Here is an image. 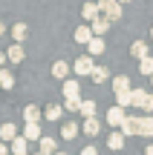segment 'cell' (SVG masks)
I'll return each instance as SVG.
<instances>
[{
  "mask_svg": "<svg viewBox=\"0 0 153 155\" xmlns=\"http://www.w3.org/2000/svg\"><path fill=\"white\" fill-rule=\"evenodd\" d=\"M17 138V127H15V124H3V127H0V141H3V144H12V141H15Z\"/></svg>",
  "mask_w": 153,
  "mask_h": 155,
  "instance_id": "obj_6",
  "label": "cell"
},
{
  "mask_svg": "<svg viewBox=\"0 0 153 155\" xmlns=\"http://www.w3.org/2000/svg\"><path fill=\"white\" fill-rule=\"evenodd\" d=\"M127 121V112L121 109V106H113V109H107V124L110 127H119L121 129V124Z\"/></svg>",
  "mask_w": 153,
  "mask_h": 155,
  "instance_id": "obj_2",
  "label": "cell"
},
{
  "mask_svg": "<svg viewBox=\"0 0 153 155\" xmlns=\"http://www.w3.org/2000/svg\"><path fill=\"white\" fill-rule=\"evenodd\" d=\"M23 55H26V52H23V46H20V43H12L9 49H6V58H9L12 63H20V61H23Z\"/></svg>",
  "mask_w": 153,
  "mask_h": 155,
  "instance_id": "obj_14",
  "label": "cell"
},
{
  "mask_svg": "<svg viewBox=\"0 0 153 155\" xmlns=\"http://www.w3.org/2000/svg\"><path fill=\"white\" fill-rule=\"evenodd\" d=\"M0 35H6V26H3V23H0Z\"/></svg>",
  "mask_w": 153,
  "mask_h": 155,
  "instance_id": "obj_36",
  "label": "cell"
},
{
  "mask_svg": "<svg viewBox=\"0 0 153 155\" xmlns=\"http://www.w3.org/2000/svg\"><path fill=\"white\" fill-rule=\"evenodd\" d=\"M150 40H153V26H150Z\"/></svg>",
  "mask_w": 153,
  "mask_h": 155,
  "instance_id": "obj_38",
  "label": "cell"
},
{
  "mask_svg": "<svg viewBox=\"0 0 153 155\" xmlns=\"http://www.w3.org/2000/svg\"><path fill=\"white\" fill-rule=\"evenodd\" d=\"M130 98H133V106H142V109H144V104H148L150 92H144V89H133V92H130Z\"/></svg>",
  "mask_w": 153,
  "mask_h": 155,
  "instance_id": "obj_19",
  "label": "cell"
},
{
  "mask_svg": "<svg viewBox=\"0 0 153 155\" xmlns=\"http://www.w3.org/2000/svg\"><path fill=\"white\" fill-rule=\"evenodd\" d=\"M81 104H84L81 98H67V101H64V109H69V112H81Z\"/></svg>",
  "mask_w": 153,
  "mask_h": 155,
  "instance_id": "obj_30",
  "label": "cell"
},
{
  "mask_svg": "<svg viewBox=\"0 0 153 155\" xmlns=\"http://www.w3.org/2000/svg\"><path fill=\"white\" fill-rule=\"evenodd\" d=\"M46 121H58V118L64 115V106H58V104H52V106H46Z\"/></svg>",
  "mask_w": 153,
  "mask_h": 155,
  "instance_id": "obj_26",
  "label": "cell"
},
{
  "mask_svg": "<svg viewBox=\"0 0 153 155\" xmlns=\"http://www.w3.org/2000/svg\"><path fill=\"white\" fill-rule=\"evenodd\" d=\"M144 112H148V115H153V92H150V98H148V104H144Z\"/></svg>",
  "mask_w": 153,
  "mask_h": 155,
  "instance_id": "obj_31",
  "label": "cell"
},
{
  "mask_svg": "<svg viewBox=\"0 0 153 155\" xmlns=\"http://www.w3.org/2000/svg\"><path fill=\"white\" fill-rule=\"evenodd\" d=\"M150 83H153V78H150Z\"/></svg>",
  "mask_w": 153,
  "mask_h": 155,
  "instance_id": "obj_40",
  "label": "cell"
},
{
  "mask_svg": "<svg viewBox=\"0 0 153 155\" xmlns=\"http://www.w3.org/2000/svg\"><path fill=\"white\" fill-rule=\"evenodd\" d=\"M124 132H121V129H119V132H113V135H110V138H107V147H110V150H121V147H124Z\"/></svg>",
  "mask_w": 153,
  "mask_h": 155,
  "instance_id": "obj_20",
  "label": "cell"
},
{
  "mask_svg": "<svg viewBox=\"0 0 153 155\" xmlns=\"http://www.w3.org/2000/svg\"><path fill=\"white\" fill-rule=\"evenodd\" d=\"M26 35H29V26H26V23H15V26H12V38H15V43H23Z\"/></svg>",
  "mask_w": 153,
  "mask_h": 155,
  "instance_id": "obj_16",
  "label": "cell"
},
{
  "mask_svg": "<svg viewBox=\"0 0 153 155\" xmlns=\"http://www.w3.org/2000/svg\"><path fill=\"white\" fill-rule=\"evenodd\" d=\"M84 132L87 135H98L101 132V121H98V118H87L84 121Z\"/></svg>",
  "mask_w": 153,
  "mask_h": 155,
  "instance_id": "obj_23",
  "label": "cell"
},
{
  "mask_svg": "<svg viewBox=\"0 0 153 155\" xmlns=\"http://www.w3.org/2000/svg\"><path fill=\"white\" fill-rule=\"evenodd\" d=\"M23 138L40 141V138H43V135H40V124H26V127H23Z\"/></svg>",
  "mask_w": 153,
  "mask_h": 155,
  "instance_id": "obj_18",
  "label": "cell"
},
{
  "mask_svg": "<svg viewBox=\"0 0 153 155\" xmlns=\"http://www.w3.org/2000/svg\"><path fill=\"white\" fill-rule=\"evenodd\" d=\"M81 17L84 20H96V17H101V9H98V3H84V9H81Z\"/></svg>",
  "mask_w": 153,
  "mask_h": 155,
  "instance_id": "obj_11",
  "label": "cell"
},
{
  "mask_svg": "<svg viewBox=\"0 0 153 155\" xmlns=\"http://www.w3.org/2000/svg\"><path fill=\"white\" fill-rule=\"evenodd\" d=\"M55 155H64V152H55Z\"/></svg>",
  "mask_w": 153,
  "mask_h": 155,
  "instance_id": "obj_39",
  "label": "cell"
},
{
  "mask_svg": "<svg viewBox=\"0 0 153 155\" xmlns=\"http://www.w3.org/2000/svg\"><path fill=\"white\" fill-rule=\"evenodd\" d=\"M130 55L139 58V61H144V58H150V49H148V43H144V40H136V43L130 46Z\"/></svg>",
  "mask_w": 153,
  "mask_h": 155,
  "instance_id": "obj_10",
  "label": "cell"
},
{
  "mask_svg": "<svg viewBox=\"0 0 153 155\" xmlns=\"http://www.w3.org/2000/svg\"><path fill=\"white\" fill-rule=\"evenodd\" d=\"M67 75H69V63L67 61H55V63H52V78L67 81Z\"/></svg>",
  "mask_w": 153,
  "mask_h": 155,
  "instance_id": "obj_12",
  "label": "cell"
},
{
  "mask_svg": "<svg viewBox=\"0 0 153 155\" xmlns=\"http://www.w3.org/2000/svg\"><path fill=\"white\" fill-rule=\"evenodd\" d=\"M144 155H153V144H148V147H144Z\"/></svg>",
  "mask_w": 153,
  "mask_h": 155,
  "instance_id": "obj_35",
  "label": "cell"
},
{
  "mask_svg": "<svg viewBox=\"0 0 153 155\" xmlns=\"http://www.w3.org/2000/svg\"><path fill=\"white\" fill-rule=\"evenodd\" d=\"M121 132H124V138L139 135V118H136V115H127V121L121 124Z\"/></svg>",
  "mask_w": 153,
  "mask_h": 155,
  "instance_id": "obj_7",
  "label": "cell"
},
{
  "mask_svg": "<svg viewBox=\"0 0 153 155\" xmlns=\"http://www.w3.org/2000/svg\"><path fill=\"white\" fill-rule=\"evenodd\" d=\"M35 155H40V152H35Z\"/></svg>",
  "mask_w": 153,
  "mask_h": 155,
  "instance_id": "obj_41",
  "label": "cell"
},
{
  "mask_svg": "<svg viewBox=\"0 0 153 155\" xmlns=\"http://www.w3.org/2000/svg\"><path fill=\"white\" fill-rule=\"evenodd\" d=\"M9 61V58H6V52H0V69H3V63Z\"/></svg>",
  "mask_w": 153,
  "mask_h": 155,
  "instance_id": "obj_34",
  "label": "cell"
},
{
  "mask_svg": "<svg viewBox=\"0 0 153 155\" xmlns=\"http://www.w3.org/2000/svg\"><path fill=\"white\" fill-rule=\"evenodd\" d=\"M150 118H153V115H150Z\"/></svg>",
  "mask_w": 153,
  "mask_h": 155,
  "instance_id": "obj_42",
  "label": "cell"
},
{
  "mask_svg": "<svg viewBox=\"0 0 153 155\" xmlns=\"http://www.w3.org/2000/svg\"><path fill=\"white\" fill-rule=\"evenodd\" d=\"M61 135H64V138H67V141H72L75 135H78V124L67 121V124H64V127H61Z\"/></svg>",
  "mask_w": 153,
  "mask_h": 155,
  "instance_id": "obj_24",
  "label": "cell"
},
{
  "mask_svg": "<svg viewBox=\"0 0 153 155\" xmlns=\"http://www.w3.org/2000/svg\"><path fill=\"white\" fill-rule=\"evenodd\" d=\"M96 38L92 35V26H78L75 29V43H84V46H90V40Z\"/></svg>",
  "mask_w": 153,
  "mask_h": 155,
  "instance_id": "obj_5",
  "label": "cell"
},
{
  "mask_svg": "<svg viewBox=\"0 0 153 155\" xmlns=\"http://www.w3.org/2000/svg\"><path fill=\"white\" fill-rule=\"evenodd\" d=\"M139 135L153 138V118H139Z\"/></svg>",
  "mask_w": 153,
  "mask_h": 155,
  "instance_id": "obj_21",
  "label": "cell"
},
{
  "mask_svg": "<svg viewBox=\"0 0 153 155\" xmlns=\"http://www.w3.org/2000/svg\"><path fill=\"white\" fill-rule=\"evenodd\" d=\"M72 69H75V75H92V69H96L92 66V55H81Z\"/></svg>",
  "mask_w": 153,
  "mask_h": 155,
  "instance_id": "obj_3",
  "label": "cell"
},
{
  "mask_svg": "<svg viewBox=\"0 0 153 155\" xmlns=\"http://www.w3.org/2000/svg\"><path fill=\"white\" fill-rule=\"evenodd\" d=\"M15 86V75L9 69H0V89H12Z\"/></svg>",
  "mask_w": 153,
  "mask_h": 155,
  "instance_id": "obj_25",
  "label": "cell"
},
{
  "mask_svg": "<svg viewBox=\"0 0 153 155\" xmlns=\"http://www.w3.org/2000/svg\"><path fill=\"white\" fill-rule=\"evenodd\" d=\"M110 26H113V20H110V17H96V20H92V35H96V38H104V35L110 32Z\"/></svg>",
  "mask_w": 153,
  "mask_h": 155,
  "instance_id": "obj_4",
  "label": "cell"
},
{
  "mask_svg": "<svg viewBox=\"0 0 153 155\" xmlns=\"http://www.w3.org/2000/svg\"><path fill=\"white\" fill-rule=\"evenodd\" d=\"M0 155H9V147H6L3 141H0Z\"/></svg>",
  "mask_w": 153,
  "mask_h": 155,
  "instance_id": "obj_33",
  "label": "cell"
},
{
  "mask_svg": "<svg viewBox=\"0 0 153 155\" xmlns=\"http://www.w3.org/2000/svg\"><path fill=\"white\" fill-rule=\"evenodd\" d=\"M92 83H104V81H107V78H110V72H107V69H104V66H96V69H92Z\"/></svg>",
  "mask_w": 153,
  "mask_h": 155,
  "instance_id": "obj_27",
  "label": "cell"
},
{
  "mask_svg": "<svg viewBox=\"0 0 153 155\" xmlns=\"http://www.w3.org/2000/svg\"><path fill=\"white\" fill-rule=\"evenodd\" d=\"M119 3H121V6H124V3H130V0H119Z\"/></svg>",
  "mask_w": 153,
  "mask_h": 155,
  "instance_id": "obj_37",
  "label": "cell"
},
{
  "mask_svg": "<svg viewBox=\"0 0 153 155\" xmlns=\"http://www.w3.org/2000/svg\"><path fill=\"white\" fill-rule=\"evenodd\" d=\"M81 155H98V150H96V147H84V150H81Z\"/></svg>",
  "mask_w": 153,
  "mask_h": 155,
  "instance_id": "obj_32",
  "label": "cell"
},
{
  "mask_svg": "<svg viewBox=\"0 0 153 155\" xmlns=\"http://www.w3.org/2000/svg\"><path fill=\"white\" fill-rule=\"evenodd\" d=\"M113 89H116V95H127V92H133V89H130V81H127V75H116Z\"/></svg>",
  "mask_w": 153,
  "mask_h": 155,
  "instance_id": "obj_13",
  "label": "cell"
},
{
  "mask_svg": "<svg viewBox=\"0 0 153 155\" xmlns=\"http://www.w3.org/2000/svg\"><path fill=\"white\" fill-rule=\"evenodd\" d=\"M23 121H26V124H40V109L35 104L23 106Z\"/></svg>",
  "mask_w": 153,
  "mask_h": 155,
  "instance_id": "obj_9",
  "label": "cell"
},
{
  "mask_svg": "<svg viewBox=\"0 0 153 155\" xmlns=\"http://www.w3.org/2000/svg\"><path fill=\"white\" fill-rule=\"evenodd\" d=\"M87 55H104V38H92L87 46Z\"/></svg>",
  "mask_w": 153,
  "mask_h": 155,
  "instance_id": "obj_22",
  "label": "cell"
},
{
  "mask_svg": "<svg viewBox=\"0 0 153 155\" xmlns=\"http://www.w3.org/2000/svg\"><path fill=\"white\" fill-rule=\"evenodd\" d=\"M98 9H101L104 17H110V20H121V3L119 0H98Z\"/></svg>",
  "mask_w": 153,
  "mask_h": 155,
  "instance_id": "obj_1",
  "label": "cell"
},
{
  "mask_svg": "<svg viewBox=\"0 0 153 155\" xmlns=\"http://www.w3.org/2000/svg\"><path fill=\"white\" fill-rule=\"evenodd\" d=\"M38 147H40V150H38L40 155H55V152H58V144H55V138H46V135L38 141Z\"/></svg>",
  "mask_w": 153,
  "mask_h": 155,
  "instance_id": "obj_8",
  "label": "cell"
},
{
  "mask_svg": "<svg viewBox=\"0 0 153 155\" xmlns=\"http://www.w3.org/2000/svg\"><path fill=\"white\" fill-rule=\"evenodd\" d=\"M26 150H29V138H23V135H17V138L12 141V152H15V155H29Z\"/></svg>",
  "mask_w": 153,
  "mask_h": 155,
  "instance_id": "obj_15",
  "label": "cell"
},
{
  "mask_svg": "<svg viewBox=\"0 0 153 155\" xmlns=\"http://www.w3.org/2000/svg\"><path fill=\"white\" fill-rule=\"evenodd\" d=\"M78 95H81L78 81H64V98H78Z\"/></svg>",
  "mask_w": 153,
  "mask_h": 155,
  "instance_id": "obj_17",
  "label": "cell"
},
{
  "mask_svg": "<svg viewBox=\"0 0 153 155\" xmlns=\"http://www.w3.org/2000/svg\"><path fill=\"white\" fill-rule=\"evenodd\" d=\"M81 115L84 118H96V101H84V104H81Z\"/></svg>",
  "mask_w": 153,
  "mask_h": 155,
  "instance_id": "obj_29",
  "label": "cell"
},
{
  "mask_svg": "<svg viewBox=\"0 0 153 155\" xmlns=\"http://www.w3.org/2000/svg\"><path fill=\"white\" fill-rule=\"evenodd\" d=\"M139 72L148 75V78H153V55H150V58H144V61H139Z\"/></svg>",
  "mask_w": 153,
  "mask_h": 155,
  "instance_id": "obj_28",
  "label": "cell"
}]
</instances>
